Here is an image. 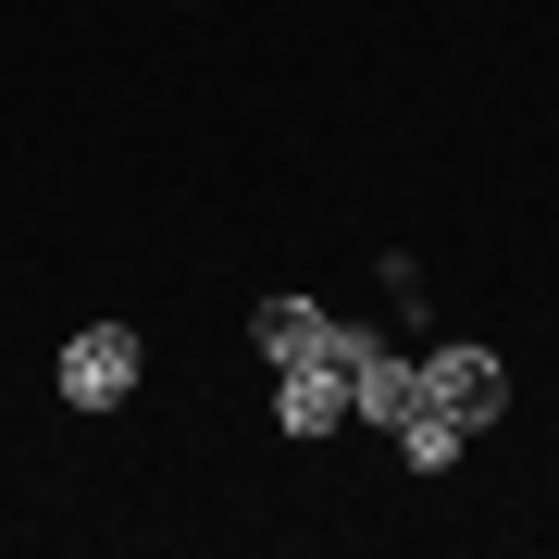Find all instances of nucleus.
I'll list each match as a JSON object with an SVG mask.
<instances>
[{
	"mask_svg": "<svg viewBox=\"0 0 559 559\" xmlns=\"http://www.w3.org/2000/svg\"><path fill=\"white\" fill-rule=\"evenodd\" d=\"M175 13H187V0H175Z\"/></svg>",
	"mask_w": 559,
	"mask_h": 559,
	"instance_id": "nucleus-6",
	"label": "nucleus"
},
{
	"mask_svg": "<svg viewBox=\"0 0 559 559\" xmlns=\"http://www.w3.org/2000/svg\"><path fill=\"white\" fill-rule=\"evenodd\" d=\"M138 373H150V348H138V323H75L62 336V360H50V385H62V411H124L138 399Z\"/></svg>",
	"mask_w": 559,
	"mask_h": 559,
	"instance_id": "nucleus-1",
	"label": "nucleus"
},
{
	"mask_svg": "<svg viewBox=\"0 0 559 559\" xmlns=\"http://www.w3.org/2000/svg\"><path fill=\"white\" fill-rule=\"evenodd\" d=\"M411 385H423V411H448V423H460V436H485V423L510 411V373H498V348H473V336L423 348V360H411Z\"/></svg>",
	"mask_w": 559,
	"mask_h": 559,
	"instance_id": "nucleus-2",
	"label": "nucleus"
},
{
	"mask_svg": "<svg viewBox=\"0 0 559 559\" xmlns=\"http://www.w3.org/2000/svg\"><path fill=\"white\" fill-rule=\"evenodd\" d=\"M274 423H286V436H336V423H348V360L336 348L274 360Z\"/></svg>",
	"mask_w": 559,
	"mask_h": 559,
	"instance_id": "nucleus-3",
	"label": "nucleus"
},
{
	"mask_svg": "<svg viewBox=\"0 0 559 559\" xmlns=\"http://www.w3.org/2000/svg\"><path fill=\"white\" fill-rule=\"evenodd\" d=\"M323 336H336L323 299H261V311H249V348H261V360H311Z\"/></svg>",
	"mask_w": 559,
	"mask_h": 559,
	"instance_id": "nucleus-4",
	"label": "nucleus"
},
{
	"mask_svg": "<svg viewBox=\"0 0 559 559\" xmlns=\"http://www.w3.org/2000/svg\"><path fill=\"white\" fill-rule=\"evenodd\" d=\"M385 436H399V460H411V473H448V460H460V448H473V436H460V423H448V411H423V399H411L399 423H385Z\"/></svg>",
	"mask_w": 559,
	"mask_h": 559,
	"instance_id": "nucleus-5",
	"label": "nucleus"
}]
</instances>
